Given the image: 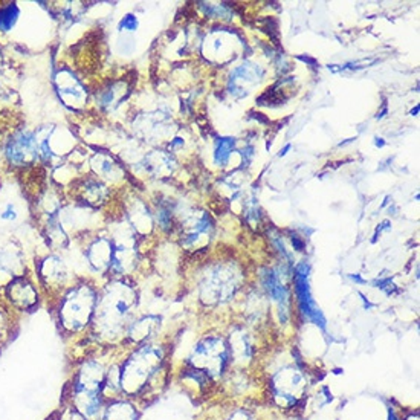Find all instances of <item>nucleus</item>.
I'll return each mask as SVG.
<instances>
[{"label":"nucleus","instance_id":"obj_7","mask_svg":"<svg viewBox=\"0 0 420 420\" xmlns=\"http://www.w3.org/2000/svg\"><path fill=\"white\" fill-rule=\"evenodd\" d=\"M0 326H2V313H0Z\"/></svg>","mask_w":420,"mask_h":420},{"label":"nucleus","instance_id":"obj_2","mask_svg":"<svg viewBox=\"0 0 420 420\" xmlns=\"http://www.w3.org/2000/svg\"><path fill=\"white\" fill-rule=\"evenodd\" d=\"M84 289H74L71 294L65 296L60 305V318L63 324L72 330H78L84 326L89 317V304H84L81 298L84 296Z\"/></svg>","mask_w":420,"mask_h":420},{"label":"nucleus","instance_id":"obj_8","mask_svg":"<svg viewBox=\"0 0 420 420\" xmlns=\"http://www.w3.org/2000/svg\"><path fill=\"white\" fill-rule=\"evenodd\" d=\"M389 420H396V417H394V416H392V417H389Z\"/></svg>","mask_w":420,"mask_h":420},{"label":"nucleus","instance_id":"obj_1","mask_svg":"<svg viewBox=\"0 0 420 420\" xmlns=\"http://www.w3.org/2000/svg\"><path fill=\"white\" fill-rule=\"evenodd\" d=\"M8 160L15 167H25L34 164L38 156L37 136L31 132L15 133L6 147Z\"/></svg>","mask_w":420,"mask_h":420},{"label":"nucleus","instance_id":"obj_6","mask_svg":"<svg viewBox=\"0 0 420 420\" xmlns=\"http://www.w3.org/2000/svg\"><path fill=\"white\" fill-rule=\"evenodd\" d=\"M136 25H137V22H136L133 15H126V17L122 19L119 26H121V29L124 28V29H128V31H133L136 28Z\"/></svg>","mask_w":420,"mask_h":420},{"label":"nucleus","instance_id":"obj_4","mask_svg":"<svg viewBox=\"0 0 420 420\" xmlns=\"http://www.w3.org/2000/svg\"><path fill=\"white\" fill-rule=\"evenodd\" d=\"M20 10L15 3H8L0 8V33H8L19 20Z\"/></svg>","mask_w":420,"mask_h":420},{"label":"nucleus","instance_id":"obj_5","mask_svg":"<svg viewBox=\"0 0 420 420\" xmlns=\"http://www.w3.org/2000/svg\"><path fill=\"white\" fill-rule=\"evenodd\" d=\"M19 219V210L14 203H5L0 210V220L6 221V224H11V221H15Z\"/></svg>","mask_w":420,"mask_h":420},{"label":"nucleus","instance_id":"obj_3","mask_svg":"<svg viewBox=\"0 0 420 420\" xmlns=\"http://www.w3.org/2000/svg\"><path fill=\"white\" fill-rule=\"evenodd\" d=\"M6 294L12 305L22 310L31 309L38 300L34 285L26 278H15L14 281H11L10 286L6 287Z\"/></svg>","mask_w":420,"mask_h":420}]
</instances>
